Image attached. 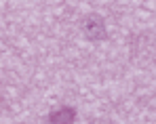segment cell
I'll list each match as a JSON object with an SVG mask.
<instances>
[{
	"instance_id": "cell-1",
	"label": "cell",
	"mask_w": 156,
	"mask_h": 124,
	"mask_svg": "<svg viewBox=\"0 0 156 124\" xmlns=\"http://www.w3.org/2000/svg\"><path fill=\"white\" fill-rule=\"evenodd\" d=\"M84 29H87L89 38H99V36L104 34V23H101V19L89 17V19H87V23H84Z\"/></svg>"
},
{
	"instance_id": "cell-2",
	"label": "cell",
	"mask_w": 156,
	"mask_h": 124,
	"mask_svg": "<svg viewBox=\"0 0 156 124\" xmlns=\"http://www.w3.org/2000/svg\"><path fill=\"white\" fill-rule=\"evenodd\" d=\"M74 122V112L72 109H61L51 116V124H72Z\"/></svg>"
}]
</instances>
